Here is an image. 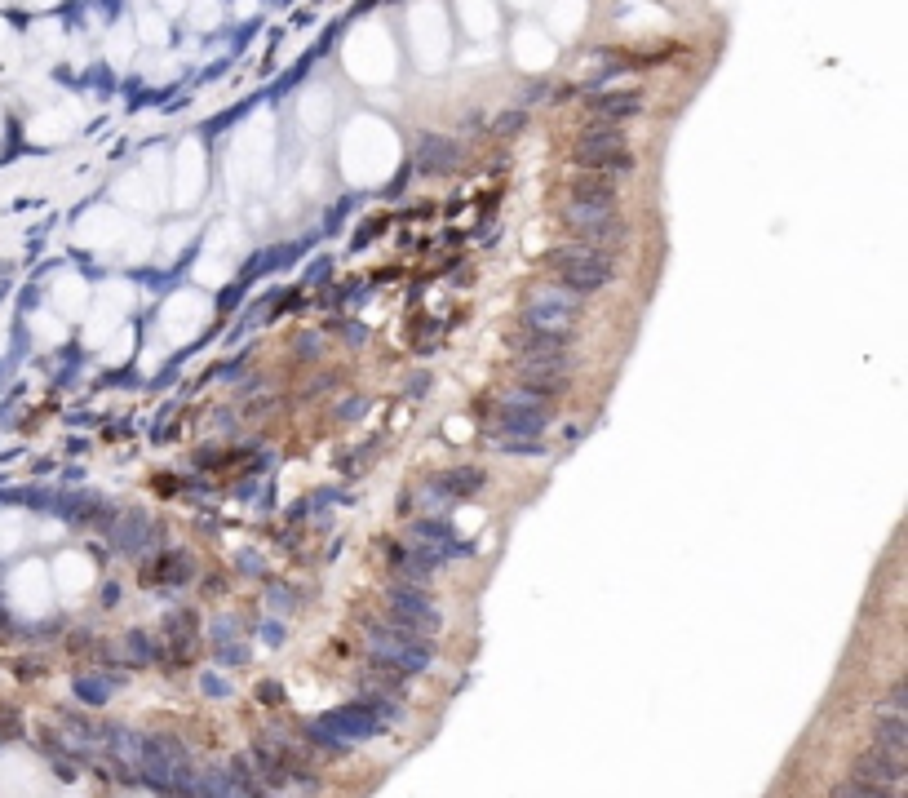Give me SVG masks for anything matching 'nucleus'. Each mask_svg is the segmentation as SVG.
I'll return each mask as SVG.
<instances>
[{
  "label": "nucleus",
  "instance_id": "nucleus-7",
  "mask_svg": "<svg viewBox=\"0 0 908 798\" xmlns=\"http://www.w3.org/2000/svg\"><path fill=\"white\" fill-rule=\"evenodd\" d=\"M386 603H390L386 626H395L404 634H417V639H426V634L439 630V612H435V603H430V595L421 586H395Z\"/></svg>",
  "mask_w": 908,
  "mask_h": 798
},
{
  "label": "nucleus",
  "instance_id": "nucleus-19",
  "mask_svg": "<svg viewBox=\"0 0 908 798\" xmlns=\"http://www.w3.org/2000/svg\"><path fill=\"white\" fill-rule=\"evenodd\" d=\"M191 572H195L191 555H182V550H173V555H164L160 564H156V577H151V581H169V586H182V581H187Z\"/></svg>",
  "mask_w": 908,
  "mask_h": 798
},
{
  "label": "nucleus",
  "instance_id": "nucleus-4",
  "mask_svg": "<svg viewBox=\"0 0 908 798\" xmlns=\"http://www.w3.org/2000/svg\"><path fill=\"white\" fill-rule=\"evenodd\" d=\"M585 311V298L563 284H545V289H532L528 302H523V329H554V333H572L576 320Z\"/></svg>",
  "mask_w": 908,
  "mask_h": 798
},
{
  "label": "nucleus",
  "instance_id": "nucleus-10",
  "mask_svg": "<svg viewBox=\"0 0 908 798\" xmlns=\"http://www.w3.org/2000/svg\"><path fill=\"white\" fill-rule=\"evenodd\" d=\"M643 111V94L638 89H616V94H598L590 102V125H625Z\"/></svg>",
  "mask_w": 908,
  "mask_h": 798
},
{
  "label": "nucleus",
  "instance_id": "nucleus-11",
  "mask_svg": "<svg viewBox=\"0 0 908 798\" xmlns=\"http://www.w3.org/2000/svg\"><path fill=\"white\" fill-rule=\"evenodd\" d=\"M621 187H616L612 173H585L576 169V178L567 182V200H590V204H616Z\"/></svg>",
  "mask_w": 908,
  "mask_h": 798
},
{
  "label": "nucleus",
  "instance_id": "nucleus-5",
  "mask_svg": "<svg viewBox=\"0 0 908 798\" xmlns=\"http://www.w3.org/2000/svg\"><path fill=\"white\" fill-rule=\"evenodd\" d=\"M373 630V661L386 665V670H399V674H421L435 665V648L417 634H404L395 626H368Z\"/></svg>",
  "mask_w": 908,
  "mask_h": 798
},
{
  "label": "nucleus",
  "instance_id": "nucleus-15",
  "mask_svg": "<svg viewBox=\"0 0 908 798\" xmlns=\"http://www.w3.org/2000/svg\"><path fill=\"white\" fill-rule=\"evenodd\" d=\"M576 337L572 333H554V329H519L510 337V346L519 355H550V351H572Z\"/></svg>",
  "mask_w": 908,
  "mask_h": 798
},
{
  "label": "nucleus",
  "instance_id": "nucleus-24",
  "mask_svg": "<svg viewBox=\"0 0 908 798\" xmlns=\"http://www.w3.org/2000/svg\"><path fill=\"white\" fill-rule=\"evenodd\" d=\"M129 657H133V661H151V648H147V634H129Z\"/></svg>",
  "mask_w": 908,
  "mask_h": 798
},
{
  "label": "nucleus",
  "instance_id": "nucleus-20",
  "mask_svg": "<svg viewBox=\"0 0 908 798\" xmlns=\"http://www.w3.org/2000/svg\"><path fill=\"white\" fill-rule=\"evenodd\" d=\"M142 537H151V524H147L142 515H129L125 524L116 528V546H120V550H138Z\"/></svg>",
  "mask_w": 908,
  "mask_h": 798
},
{
  "label": "nucleus",
  "instance_id": "nucleus-23",
  "mask_svg": "<svg viewBox=\"0 0 908 798\" xmlns=\"http://www.w3.org/2000/svg\"><path fill=\"white\" fill-rule=\"evenodd\" d=\"M833 798H895V794H882V790H869V785H860V781H846L833 790Z\"/></svg>",
  "mask_w": 908,
  "mask_h": 798
},
{
  "label": "nucleus",
  "instance_id": "nucleus-22",
  "mask_svg": "<svg viewBox=\"0 0 908 798\" xmlns=\"http://www.w3.org/2000/svg\"><path fill=\"white\" fill-rule=\"evenodd\" d=\"M76 692H80V697H85V701H94V705H102V701L111 697L107 679H80V683H76Z\"/></svg>",
  "mask_w": 908,
  "mask_h": 798
},
{
  "label": "nucleus",
  "instance_id": "nucleus-9",
  "mask_svg": "<svg viewBox=\"0 0 908 798\" xmlns=\"http://www.w3.org/2000/svg\"><path fill=\"white\" fill-rule=\"evenodd\" d=\"M324 728H328V736H333L337 745H355V741H368L381 723H377V714L368 710V705H346V710L328 714Z\"/></svg>",
  "mask_w": 908,
  "mask_h": 798
},
{
  "label": "nucleus",
  "instance_id": "nucleus-18",
  "mask_svg": "<svg viewBox=\"0 0 908 798\" xmlns=\"http://www.w3.org/2000/svg\"><path fill=\"white\" fill-rule=\"evenodd\" d=\"M612 147H629L625 125H585L576 133V151H612Z\"/></svg>",
  "mask_w": 908,
  "mask_h": 798
},
{
  "label": "nucleus",
  "instance_id": "nucleus-1",
  "mask_svg": "<svg viewBox=\"0 0 908 798\" xmlns=\"http://www.w3.org/2000/svg\"><path fill=\"white\" fill-rule=\"evenodd\" d=\"M545 266L554 271V284L581 293V298H590V293L607 289V284L616 280V253L594 249V244H563V249H550L545 253Z\"/></svg>",
  "mask_w": 908,
  "mask_h": 798
},
{
  "label": "nucleus",
  "instance_id": "nucleus-13",
  "mask_svg": "<svg viewBox=\"0 0 908 798\" xmlns=\"http://www.w3.org/2000/svg\"><path fill=\"white\" fill-rule=\"evenodd\" d=\"M572 165L585 169V173H634V151L629 147H612V151H572Z\"/></svg>",
  "mask_w": 908,
  "mask_h": 798
},
{
  "label": "nucleus",
  "instance_id": "nucleus-2",
  "mask_svg": "<svg viewBox=\"0 0 908 798\" xmlns=\"http://www.w3.org/2000/svg\"><path fill=\"white\" fill-rule=\"evenodd\" d=\"M138 767L147 776V785H156L160 794H191V785H195L187 750L173 736H142Z\"/></svg>",
  "mask_w": 908,
  "mask_h": 798
},
{
  "label": "nucleus",
  "instance_id": "nucleus-6",
  "mask_svg": "<svg viewBox=\"0 0 908 798\" xmlns=\"http://www.w3.org/2000/svg\"><path fill=\"white\" fill-rule=\"evenodd\" d=\"M545 426H550V404L528 395V391H514V395H505L497 404V422H492V431L510 435V439H536V435H545Z\"/></svg>",
  "mask_w": 908,
  "mask_h": 798
},
{
  "label": "nucleus",
  "instance_id": "nucleus-3",
  "mask_svg": "<svg viewBox=\"0 0 908 798\" xmlns=\"http://www.w3.org/2000/svg\"><path fill=\"white\" fill-rule=\"evenodd\" d=\"M563 227L576 235V244H594V249H616L629 240V227L621 222L616 204L563 200Z\"/></svg>",
  "mask_w": 908,
  "mask_h": 798
},
{
  "label": "nucleus",
  "instance_id": "nucleus-8",
  "mask_svg": "<svg viewBox=\"0 0 908 798\" xmlns=\"http://www.w3.org/2000/svg\"><path fill=\"white\" fill-rule=\"evenodd\" d=\"M851 781H860V785H869V790H882V794H895V798H900V785H904V754L882 750V745H869V750H864L860 759H855Z\"/></svg>",
  "mask_w": 908,
  "mask_h": 798
},
{
  "label": "nucleus",
  "instance_id": "nucleus-21",
  "mask_svg": "<svg viewBox=\"0 0 908 798\" xmlns=\"http://www.w3.org/2000/svg\"><path fill=\"white\" fill-rule=\"evenodd\" d=\"M523 125H528V111L514 107V111H501V120H492V133L497 138H514V133H523Z\"/></svg>",
  "mask_w": 908,
  "mask_h": 798
},
{
  "label": "nucleus",
  "instance_id": "nucleus-12",
  "mask_svg": "<svg viewBox=\"0 0 908 798\" xmlns=\"http://www.w3.org/2000/svg\"><path fill=\"white\" fill-rule=\"evenodd\" d=\"M572 368H576L572 351H550V355H519L514 373H519V382H528V377H567L572 382Z\"/></svg>",
  "mask_w": 908,
  "mask_h": 798
},
{
  "label": "nucleus",
  "instance_id": "nucleus-27",
  "mask_svg": "<svg viewBox=\"0 0 908 798\" xmlns=\"http://www.w3.org/2000/svg\"><path fill=\"white\" fill-rule=\"evenodd\" d=\"M461 125H466V129H483V125H488V120H483L479 111H466V116H461Z\"/></svg>",
  "mask_w": 908,
  "mask_h": 798
},
{
  "label": "nucleus",
  "instance_id": "nucleus-26",
  "mask_svg": "<svg viewBox=\"0 0 908 798\" xmlns=\"http://www.w3.org/2000/svg\"><path fill=\"white\" fill-rule=\"evenodd\" d=\"M222 661H235V665H240V661H249V652H244L240 643H222Z\"/></svg>",
  "mask_w": 908,
  "mask_h": 798
},
{
  "label": "nucleus",
  "instance_id": "nucleus-14",
  "mask_svg": "<svg viewBox=\"0 0 908 798\" xmlns=\"http://www.w3.org/2000/svg\"><path fill=\"white\" fill-rule=\"evenodd\" d=\"M461 165V147L457 142H448V138H421V151H417V169L421 173H435V178H443V173H452Z\"/></svg>",
  "mask_w": 908,
  "mask_h": 798
},
{
  "label": "nucleus",
  "instance_id": "nucleus-17",
  "mask_svg": "<svg viewBox=\"0 0 908 798\" xmlns=\"http://www.w3.org/2000/svg\"><path fill=\"white\" fill-rule=\"evenodd\" d=\"M873 745H882V750L904 754V750H908V719H904V714L886 710L882 719L873 723Z\"/></svg>",
  "mask_w": 908,
  "mask_h": 798
},
{
  "label": "nucleus",
  "instance_id": "nucleus-25",
  "mask_svg": "<svg viewBox=\"0 0 908 798\" xmlns=\"http://www.w3.org/2000/svg\"><path fill=\"white\" fill-rule=\"evenodd\" d=\"M904 705H908V688H904V679H895L891 683V710L904 714Z\"/></svg>",
  "mask_w": 908,
  "mask_h": 798
},
{
  "label": "nucleus",
  "instance_id": "nucleus-16",
  "mask_svg": "<svg viewBox=\"0 0 908 798\" xmlns=\"http://www.w3.org/2000/svg\"><path fill=\"white\" fill-rule=\"evenodd\" d=\"M430 484H435L439 493L452 501V497H474L483 484H488V475H483L479 466H452V470H443V475L430 479Z\"/></svg>",
  "mask_w": 908,
  "mask_h": 798
}]
</instances>
